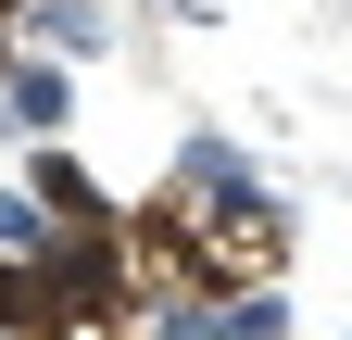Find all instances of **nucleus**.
<instances>
[{
    "instance_id": "f257e3e1",
    "label": "nucleus",
    "mask_w": 352,
    "mask_h": 340,
    "mask_svg": "<svg viewBox=\"0 0 352 340\" xmlns=\"http://www.w3.org/2000/svg\"><path fill=\"white\" fill-rule=\"evenodd\" d=\"M63 114H76V76H63L51 51H13V63H0V126H25V139H51Z\"/></svg>"
},
{
    "instance_id": "f03ea898",
    "label": "nucleus",
    "mask_w": 352,
    "mask_h": 340,
    "mask_svg": "<svg viewBox=\"0 0 352 340\" xmlns=\"http://www.w3.org/2000/svg\"><path fill=\"white\" fill-rule=\"evenodd\" d=\"M13 13L38 25V51H51V63H88V51H113V0H13Z\"/></svg>"
},
{
    "instance_id": "7ed1b4c3",
    "label": "nucleus",
    "mask_w": 352,
    "mask_h": 340,
    "mask_svg": "<svg viewBox=\"0 0 352 340\" xmlns=\"http://www.w3.org/2000/svg\"><path fill=\"white\" fill-rule=\"evenodd\" d=\"M25 189H38V215H51V227H113V215H101V177H88V164H63V151H38Z\"/></svg>"
},
{
    "instance_id": "20e7f679",
    "label": "nucleus",
    "mask_w": 352,
    "mask_h": 340,
    "mask_svg": "<svg viewBox=\"0 0 352 340\" xmlns=\"http://www.w3.org/2000/svg\"><path fill=\"white\" fill-rule=\"evenodd\" d=\"M214 340H289V290H239V303H214Z\"/></svg>"
},
{
    "instance_id": "39448f33",
    "label": "nucleus",
    "mask_w": 352,
    "mask_h": 340,
    "mask_svg": "<svg viewBox=\"0 0 352 340\" xmlns=\"http://www.w3.org/2000/svg\"><path fill=\"white\" fill-rule=\"evenodd\" d=\"M51 252V215H38V189H0V265H38Z\"/></svg>"
}]
</instances>
